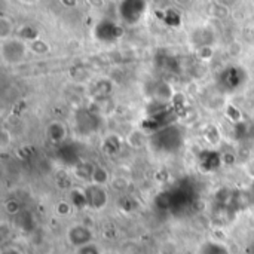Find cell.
Here are the masks:
<instances>
[{
	"label": "cell",
	"instance_id": "4",
	"mask_svg": "<svg viewBox=\"0 0 254 254\" xmlns=\"http://www.w3.org/2000/svg\"><path fill=\"white\" fill-rule=\"evenodd\" d=\"M68 240L73 246L82 249L85 246H89L91 240H92V234L88 228L85 226H74L73 229H70L68 232Z\"/></svg>",
	"mask_w": 254,
	"mask_h": 254
},
{
	"label": "cell",
	"instance_id": "1",
	"mask_svg": "<svg viewBox=\"0 0 254 254\" xmlns=\"http://www.w3.org/2000/svg\"><path fill=\"white\" fill-rule=\"evenodd\" d=\"M155 138H156L158 147L167 152H173L182 146V134L174 127H168L167 129L159 131Z\"/></svg>",
	"mask_w": 254,
	"mask_h": 254
},
{
	"label": "cell",
	"instance_id": "5",
	"mask_svg": "<svg viewBox=\"0 0 254 254\" xmlns=\"http://www.w3.org/2000/svg\"><path fill=\"white\" fill-rule=\"evenodd\" d=\"M85 198H86V202L91 205V207H95V208H101L104 207V204L107 202V196H106V192L100 188V186H92L86 190L85 193Z\"/></svg>",
	"mask_w": 254,
	"mask_h": 254
},
{
	"label": "cell",
	"instance_id": "8",
	"mask_svg": "<svg viewBox=\"0 0 254 254\" xmlns=\"http://www.w3.org/2000/svg\"><path fill=\"white\" fill-rule=\"evenodd\" d=\"M201 254H229L228 249L220 243H205L201 247Z\"/></svg>",
	"mask_w": 254,
	"mask_h": 254
},
{
	"label": "cell",
	"instance_id": "6",
	"mask_svg": "<svg viewBox=\"0 0 254 254\" xmlns=\"http://www.w3.org/2000/svg\"><path fill=\"white\" fill-rule=\"evenodd\" d=\"M199 162H201V168H204L205 171H213L220 167L222 159L219 153L213 150H205L199 155Z\"/></svg>",
	"mask_w": 254,
	"mask_h": 254
},
{
	"label": "cell",
	"instance_id": "10",
	"mask_svg": "<svg viewBox=\"0 0 254 254\" xmlns=\"http://www.w3.org/2000/svg\"><path fill=\"white\" fill-rule=\"evenodd\" d=\"M77 254H100V250L95 246L89 244V246H85V247L79 249V253Z\"/></svg>",
	"mask_w": 254,
	"mask_h": 254
},
{
	"label": "cell",
	"instance_id": "7",
	"mask_svg": "<svg viewBox=\"0 0 254 254\" xmlns=\"http://www.w3.org/2000/svg\"><path fill=\"white\" fill-rule=\"evenodd\" d=\"M240 68H228L223 76H222V83L231 89H234L235 86H238L241 83V76H240Z\"/></svg>",
	"mask_w": 254,
	"mask_h": 254
},
{
	"label": "cell",
	"instance_id": "3",
	"mask_svg": "<svg viewBox=\"0 0 254 254\" xmlns=\"http://www.w3.org/2000/svg\"><path fill=\"white\" fill-rule=\"evenodd\" d=\"M144 1H124L121 4V15L127 22H137L140 16L144 13Z\"/></svg>",
	"mask_w": 254,
	"mask_h": 254
},
{
	"label": "cell",
	"instance_id": "9",
	"mask_svg": "<svg viewBox=\"0 0 254 254\" xmlns=\"http://www.w3.org/2000/svg\"><path fill=\"white\" fill-rule=\"evenodd\" d=\"M49 135L54 141H58L64 137V128L61 124H54L51 128H49Z\"/></svg>",
	"mask_w": 254,
	"mask_h": 254
},
{
	"label": "cell",
	"instance_id": "2",
	"mask_svg": "<svg viewBox=\"0 0 254 254\" xmlns=\"http://www.w3.org/2000/svg\"><path fill=\"white\" fill-rule=\"evenodd\" d=\"M95 36L98 40L103 42H113L118 37L122 36V28L119 25H116L115 22L110 21H103L97 25L95 28Z\"/></svg>",
	"mask_w": 254,
	"mask_h": 254
},
{
	"label": "cell",
	"instance_id": "11",
	"mask_svg": "<svg viewBox=\"0 0 254 254\" xmlns=\"http://www.w3.org/2000/svg\"><path fill=\"white\" fill-rule=\"evenodd\" d=\"M3 254H19L16 250H6Z\"/></svg>",
	"mask_w": 254,
	"mask_h": 254
}]
</instances>
